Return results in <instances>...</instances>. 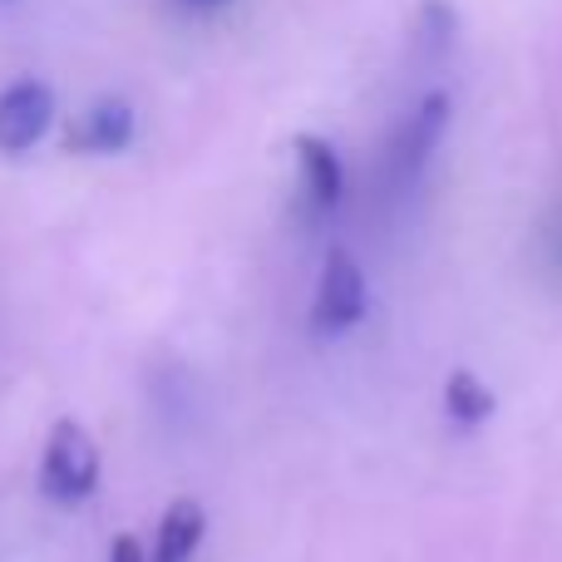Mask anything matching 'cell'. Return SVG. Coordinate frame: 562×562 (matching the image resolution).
I'll return each mask as SVG.
<instances>
[{"label": "cell", "instance_id": "6da1fadb", "mask_svg": "<svg viewBox=\"0 0 562 562\" xmlns=\"http://www.w3.org/2000/svg\"><path fill=\"white\" fill-rule=\"evenodd\" d=\"M40 488L49 504L75 508L85 498H94L99 488V445L75 415H59L49 425L45 459H40Z\"/></svg>", "mask_w": 562, "mask_h": 562}, {"label": "cell", "instance_id": "7a4b0ae2", "mask_svg": "<svg viewBox=\"0 0 562 562\" xmlns=\"http://www.w3.org/2000/svg\"><path fill=\"white\" fill-rule=\"evenodd\" d=\"M366 272L346 247H330L316 277V296H311V330L316 336H340V330L366 321Z\"/></svg>", "mask_w": 562, "mask_h": 562}, {"label": "cell", "instance_id": "3957f363", "mask_svg": "<svg viewBox=\"0 0 562 562\" xmlns=\"http://www.w3.org/2000/svg\"><path fill=\"white\" fill-rule=\"evenodd\" d=\"M449 114H454L449 94H425L405 114V124H400L395 138H390V158H385L390 183L395 188H409L419 173H425V164L435 158L439 138H445V128H449Z\"/></svg>", "mask_w": 562, "mask_h": 562}, {"label": "cell", "instance_id": "277c9868", "mask_svg": "<svg viewBox=\"0 0 562 562\" xmlns=\"http://www.w3.org/2000/svg\"><path fill=\"white\" fill-rule=\"evenodd\" d=\"M55 119V94L40 79H20L0 94V154H25L45 138Z\"/></svg>", "mask_w": 562, "mask_h": 562}, {"label": "cell", "instance_id": "5b68a950", "mask_svg": "<svg viewBox=\"0 0 562 562\" xmlns=\"http://www.w3.org/2000/svg\"><path fill=\"white\" fill-rule=\"evenodd\" d=\"M296 164H301V188H306L311 213H336L340 198H346V168L340 154L316 134H296Z\"/></svg>", "mask_w": 562, "mask_h": 562}, {"label": "cell", "instance_id": "8992f818", "mask_svg": "<svg viewBox=\"0 0 562 562\" xmlns=\"http://www.w3.org/2000/svg\"><path fill=\"white\" fill-rule=\"evenodd\" d=\"M128 144H134V109L124 99H99L69 128V148L75 154H124Z\"/></svg>", "mask_w": 562, "mask_h": 562}, {"label": "cell", "instance_id": "52a82bcc", "mask_svg": "<svg viewBox=\"0 0 562 562\" xmlns=\"http://www.w3.org/2000/svg\"><path fill=\"white\" fill-rule=\"evenodd\" d=\"M207 533V514L198 498H173L158 518V538H154V558L148 562H193V553L203 548Z\"/></svg>", "mask_w": 562, "mask_h": 562}, {"label": "cell", "instance_id": "ba28073f", "mask_svg": "<svg viewBox=\"0 0 562 562\" xmlns=\"http://www.w3.org/2000/svg\"><path fill=\"white\" fill-rule=\"evenodd\" d=\"M445 409H449V419H459V425H484V419H494L498 400L474 370L459 366V370H449V380H445Z\"/></svg>", "mask_w": 562, "mask_h": 562}, {"label": "cell", "instance_id": "9c48e42d", "mask_svg": "<svg viewBox=\"0 0 562 562\" xmlns=\"http://www.w3.org/2000/svg\"><path fill=\"white\" fill-rule=\"evenodd\" d=\"M109 562H148V553L134 533H119L114 543H109Z\"/></svg>", "mask_w": 562, "mask_h": 562}, {"label": "cell", "instance_id": "30bf717a", "mask_svg": "<svg viewBox=\"0 0 562 562\" xmlns=\"http://www.w3.org/2000/svg\"><path fill=\"white\" fill-rule=\"evenodd\" d=\"M178 5H193V10H213V5H227V0H178Z\"/></svg>", "mask_w": 562, "mask_h": 562}]
</instances>
